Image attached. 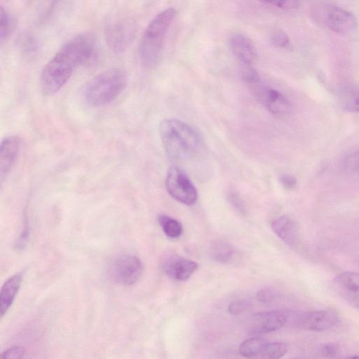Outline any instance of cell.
Wrapping results in <instances>:
<instances>
[{
	"label": "cell",
	"instance_id": "1",
	"mask_svg": "<svg viewBox=\"0 0 359 359\" xmlns=\"http://www.w3.org/2000/svg\"><path fill=\"white\" fill-rule=\"evenodd\" d=\"M96 50L95 38L90 32L77 34L67 41L41 71L40 85L43 93L53 95L58 92L77 67L93 60Z\"/></svg>",
	"mask_w": 359,
	"mask_h": 359
},
{
	"label": "cell",
	"instance_id": "2",
	"mask_svg": "<svg viewBox=\"0 0 359 359\" xmlns=\"http://www.w3.org/2000/svg\"><path fill=\"white\" fill-rule=\"evenodd\" d=\"M159 134L165 151L172 160L183 161L193 157L201 147L198 133L179 119L168 118L161 121Z\"/></svg>",
	"mask_w": 359,
	"mask_h": 359
},
{
	"label": "cell",
	"instance_id": "3",
	"mask_svg": "<svg viewBox=\"0 0 359 359\" xmlns=\"http://www.w3.org/2000/svg\"><path fill=\"white\" fill-rule=\"evenodd\" d=\"M176 15L174 8H168L158 13L149 23L142 36L139 54L146 68L155 67L159 61L166 35Z\"/></svg>",
	"mask_w": 359,
	"mask_h": 359
},
{
	"label": "cell",
	"instance_id": "4",
	"mask_svg": "<svg viewBox=\"0 0 359 359\" xmlns=\"http://www.w3.org/2000/svg\"><path fill=\"white\" fill-rule=\"evenodd\" d=\"M127 83L128 76L123 69L109 68L85 84L82 96L90 106H104L114 100L125 89Z\"/></svg>",
	"mask_w": 359,
	"mask_h": 359
},
{
	"label": "cell",
	"instance_id": "5",
	"mask_svg": "<svg viewBox=\"0 0 359 359\" xmlns=\"http://www.w3.org/2000/svg\"><path fill=\"white\" fill-rule=\"evenodd\" d=\"M314 20L333 32L349 34L358 27L355 17L351 12L339 6L325 4L316 6L313 11Z\"/></svg>",
	"mask_w": 359,
	"mask_h": 359
},
{
	"label": "cell",
	"instance_id": "6",
	"mask_svg": "<svg viewBox=\"0 0 359 359\" xmlns=\"http://www.w3.org/2000/svg\"><path fill=\"white\" fill-rule=\"evenodd\" d=\"M137 25L135 20L128 15L114 17L105 27V39L111 51L124 52L135 37Z\"/></svg>",
	"mask_w": 359,
	"mask_h": 359
},
{
	"label": "cell",
	"instance_id": "7",
	"mask_svg": "<svg viewBox=\"0 0 359 359\" xmlns=\"http://www.w3.org/2000/svg\"><path fill=\"white\" fill-rule=\"evenodd\" d=\"M144 266L135 255L124 254L113 258L108 264L109 276L116 283L131 285L142 275Z\"/></svg>",
	"mask_w": 359,
	"mask_h": 359
},
{
	"label": "cell",
	"instance_id": "8",
	"mask_svg": "<svg viewBox=\"0 0 359 359\" xmlns=\"http://www.w3.org/2000/svg\"><path fill=\"white\" fill-rule=\"evenodd\" d=\"M165 183L169 194L180 203L191 205L196 201V189L187 173L180 168L175 165L170 167Z\"/></svg>",
	"mask_w": 359,
	"mask_h": 359
},
{
	"label": "cell",
	"instance_id": "9",
	"mask_svg": "<svg viewBox=\"0 0 359 359\" xmlns=\"http://www.w3.org/2000/svg\"><path fill=\"white\" fill-rule=\"evenodd\" d=\"M250 88L266 109L273 115L283 116L290 112L291 104L289 100L278 90L266 85L262 80Z\"/></svg>",
	"mask_w": 359,
	"mask_h": 359
},
{
	"label": "cell",
	"instance_id": "10",
	"mask_svg": "<svg viewBox=\"0 0 359 359\" xmlns=\"http://www.w3.org/2000/svg\"><path fill=\"white\" fill-rule=\"evenodd\" d=\"M339 322V317L335 311L319 310L300 314L296 320V325L302 330L319 332L330 330Z\"/></svg>",
	"mask_w": 359,
	"mask_h": 359
},
{
	"label": "cell",
	"instance_id": "11",
	"mask_svg": "<svg viewBox=\"0 0 359 359\" xmlns=\"http://www.w3.org/2000/svg\"><path fill=\"white\" fill-rule=\"evenodd\" d=\"M289 314L283 311L260 312L250 319L248 332L251 334H264L279 330L288 320Z\"/></svg>",
	"mask_w": 359,
	"mask_h": 359
},
{
	"label": "cell",
	"instance_id": "12",
	"mask_svg": "<svg viewBox=\"0 0 359 359\" xmlns=\"http://www.w3.org/2000/svg\"><path fill=\"white\" fill-rule=\"evenodd\" d=\"M161 262L164 273L178 281L188 280L198 268L196 262L173 254L163 256Z\"/></svg>",
	"mask_w": 359,
	"mask_h": 359
},
{
	"label": "cell",
	"instance_id": "13",
	"mask_svg": "<svg viewBox=\"0 0 359 359\" xmlns=\"http://www.w3.org/2000/svg\"><path fill=\"white\" fill-rule=\"evenodd\" d=\"M333 285L337 294L346 302L359 309V273H341L334 278Z\"/></svg>",
	"mask_w": 359,
	"mask_h": 359
},
{
	"label": "cell",
	"instance_id": "14",
	"mask_svg": "<svg viewBox=\"0 0 359 359\" xmlns=\"http://www.w3.org/2000/svg\"><path fill=\"white\" fill-rule=\"evenodd\" d=\"M229 47L241 66H252L257 51L251 40L241 33H233L229 38Z\"/></svg>",
	"mask_w": 359,
	"mask_h": 359
},
{
	"label": "cell",
	"instance_id": "15",
	"mask_svg": "<svg viewBox=\"0 0 359 359\" xmlns=\"http://www.w3.org/2000/svg\"><path fill=\"white\" fill-rule=\"evenodd\" d=\"M20 147V139L17 135H9L4 138L0 144L1 180L8 175L14 165Z\"/></svg>",
	"mask_w": 359,
	"mask_h": 359
},
{
	"label": "cell",
	"instance_id": "16",
	"mask_svg": "<svg viewBox=\"0 0 359 359\" xmlns=\"http://www.w3.org/2000/svg\"><path fill=\"white\" fill-rule=\"evenodd\" d=\"M276 235L287 245L294 248L299 242V231L297 223L286 215L275 218L271 224Z\"/></svg>",
	"mask_w": 359,
	"mask_h": 359
},
{
	"label": "cell",
	"instance_id": "17",
	"mask_svg": "<svg viewBox=\"0 0 359 359\" xmlns=\"http://www.w3.org/2000/svg\"><path fill=\"white\" fill-rule=\"evenodd\" d=\"M22 280V273L8 278L2 285L0 293V313L4 316L13 303Z\"/></svg>",
	"mask_w": 359,
	"mask_h": 359
},
{
	"label": "cell",
	"instance_id": "18",
	"mask_svg": "<svg viewBox=\"0 0 359 359\" xmlns=\"http://www.w3.org/2000/svg\"><path fill=\"white\" fill-rule=\"evenodd\" d=\"M235 249L229 243L223 241H215L210 248V255L217 262L227 264L231 262L235 255Z\"/></svg>",
	"mask_w": 359,
	"mask_h": 359
},
{
	"label": "cell",
	"instance_id": "19",
	"mask_svg": "<svg viewBox=\"0 0 359 359\" xmlns=\"http://www.w3.org/2000/svg\"><path fill=\"white\" fill-rule=\"evenodd\" d=\"M288 351L287 344L280 341L265 342L254 359H280Z\"/></svg>",
	"mask_w": 359,
	"mask_h": 359
},
{
	"label": "cell",
	"instance_id": "20",
	"mask_svg": "<svg viewBox=\"0 0 359 359\" xmlns=\"http://www.w3.org/2000/svg\"><path fill=\"white\" fill-rule=\"evenodd\" d=\"M158 222L164 233L169 238H176L182 233L183 228L182 224L178 220L167 215L162 214L158 215Z\"/></svg>",
	"mask_w": 359,
	"mask_h": 359
},
{
	"label": "cell",
	"instance_id": "21",
	"mask_svg": "<svg viewBox=\"0 0 359 359\" xmlns=\"http://www.w3.org/2000/svg\"><path fill=\"white\" fill-rule=\"evenodd\" d=\"M265 342L266 341L259 337L250 338L240 344L238 352L244 358L254 359Z\"/></svg>",
	"mask_w": 359,
	"mask_h": 359
},
{
	"label": "cell",
	"instance_id": "22",
	"mask_svg": "<svg viewBox=\"0 0 359 359\" xmlns=\"http://www.w3.org/2000/svg\"><path fill=\"white\" fill-rule=\"evenodd\" d=\"M15 26V20L10 13L0 6V41L2 43L11 34Z\"/></svg>",
	"mask_w": 359,
	"mask_h": 359
},
{
	"label": "cell",
	"instance_id": "23",
	"mask_svg": "<svg viewBox=\"0 0 359 359\" xmlns=\"http://www.w3.org/2000/svg\"><path fill=\"white\" fill-rule=\"evenodd\" d=\"M271 43L280 48H287L290 45V40L288 35L280 29H276L270 34Z\"/></svg>",
	"mask_w": 359,
	"mask_h": 359
},
{
	"label": "cell",
	"instance_id": "24",
	"mask_svg": "<svg viewBox=\"0 0 359 359\" xmlns=\"http://www.w3.org/2000/svg\"><path fill=\"white\" fill-rule=\"evenodd\" d=\"M345 110L359 113V89L350 93L344 103Z\"/></svg>",
	"mask_w": 359,
	"mask_h": 359
},
{
	"label": "cell",
	"instance_id": "25",
	"mask_svg": "<svg viewBox=\"0 0 359 359\" xmlns=\"http://www.w3.org/2000/svg\"><path fill=\"white\" fill-rule=\"evenodd\" d=\"M25 351L20 346H14L5 350L1 354L0 359H22Z\"/></svg>",
	"mask_w": 359,
	"mask_h": 359
},
{
	"label": "cell",
	"instance_id": "26",
	"mask_svg": "<svg viewBox=\"0 0 359 359\" xmlns=\"http://www.w3.org/2000/svg\"><path fill=\"white\" fill-rule=\"evenodd\" d=\"M262 3L282 10H293L299 6V2L294 1H264Z\"/></svg>",
	"mask_w": 359,
	"mask_h": 359
},
{
	"label": "cell",
	"instance_id": "27",
	"mask_svg": "<svg viewBox=\"0 0 359 359\" xmlns=\"http://www.w3.org/2000/svg\"><path fill=\"white\" fill-rule=\"evenodd\" d=\"M343 168L348 172L359 171V154H353L348 156L344 160Z\"/></svg>",
	"mask_w": 359,
	"mask_h": 359
},
{
	"label": "cell",
	"instance_id": "28",
	"mask_svg": "<svg viewBox=\"0 0 359 359\" xmlns=\"http://www.w3.org/2000/svg\"><path fill=\"white\" fill-rule=\"evenodd\" d=\"M278 296L277 292L269 288L261 290L257 294V299L262 303H269L273 302Z\"/></svg>",
	"mask_w": 359,
	"mask_h": 359
},
{
	"label": "cell",
	"instance_id": "29",
	"mask_svg": "<svg viewBox=\"0 0 359 359\" xmlns=\"http://www.w3.org/2000/svg\"><path fill=\"white\" fill-rule=\"evenodd\" d=\"M249 306V304L243 300L231 302L229 306L228 311L232 315H239L245 311Z\"/></svg>",
	"mask_w": 359,
	"mask_h": 359
},
{
	"label": "cell",
	"instance_id": "30",
	"mask_svg": "<svg viewBox=\"0 0 359 359\" xmlns=\"http://www.w3.org/2000/svg\"><path fill=\"white\" fill-rule=\"evenodd\" d=\"M279 180L282 186L287 190H292L296 187L297 180L292 175L283 174L280 176Z\"/></svg>",
	"mask_w": 359,
	"mask_h": 359
},
{
	"label": "cell",
	"instance_id": "31",
	"mask_svg": "<svg viewBox=\"0 0 359 359\" xmlns=\"http://www.w3.org/2000/svg\"><path fill=\"white\" fill-rule=\"evenodd\" d=\"M339 348L334 343H328L325 344L321 348V353L324 357L332 358L338 353Z\"/></svg>",
	"mask_w": 359,
	"mask_h": 359
},
{
	"label": "cell",
	"instance_id": "32",
	"mask_svg": "<svg viewBox=\"0 0 359 359\" xmlns=\"http://www.w3.org/2000/svg\"><path fill=\"white\" fill-rule=\"evenodd\" d=\"M230 203L241 212H245L244 205L236 193L231 192L229 195Z\"/></svg>",
	"mask_w": 359,
	"mask_h": 359
},
{
	"label": "cell",
	"instance_id": "33",
	"mask_svg": "<svg viewBox=\"0 0 359 359\" xmlns=\"http://www.w3.org/2000/svg\"><path fill=\"white\" fill-rule=\"evenodd\" d=\"M346 359H359V355H353L348 356Z\"/></svg>",
	"mask_w": 359,
	"mask_h": 359
}]
</instances>
